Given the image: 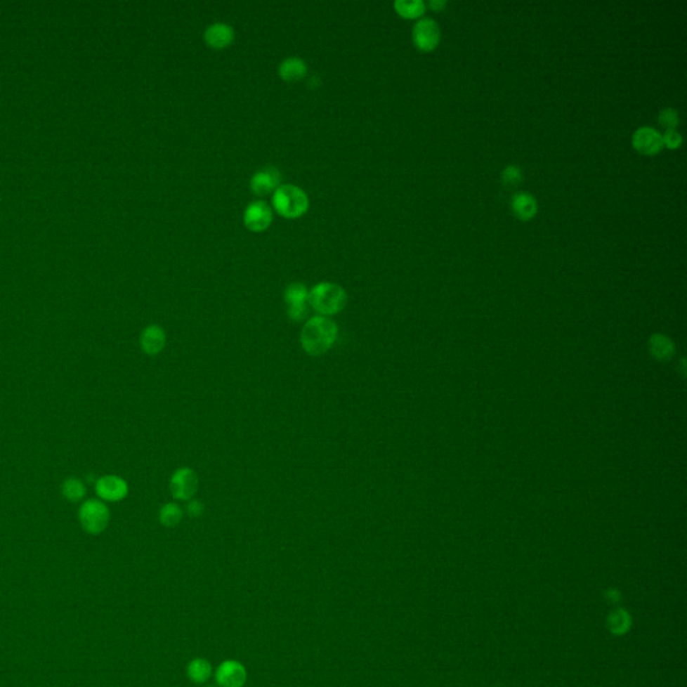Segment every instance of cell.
<instances>
[{
    "mask_svg": "<svg viewBox=\"0 0 687 687\" xmlns=\"http://www.w3.org/2000/svg\"><path fill=\"white\" fill-rule=\"evenodd\" d=\"M337 336V324L329 317L317 314L306 320L301 330V346L309 356L320 358L332 349Z\"/></svg>",
    "mask_w": 687,
    "mask_h": 687,
    "instance_id": "cell-1",
    "label": "cell"
},
{
    "mask_svg": "<svg viewBox=\"0 0 687 687\" xmlns=\"http://www.w3.org/2000/svg\"><path fill=\"white\" fill-rule=\"evenodd\" d=\"M78 521L88 535L98 536L104 533L109 526L110 509L101 499H85L78 509Z\"/></svg>",
    "mask_w": 687,
    "mask_h": 687,
    "instance_id": "cell-4",
    "label": "cell"
},
{
    "mask_svg": "<svg viewBox=\"0 0 687 687\" xmlns=\"http://www.w3.org/2000/svg\"><path fill=\"white\" fill-rule=\"evenodd\" d=\"M348 302V294L343 286L334 282H320L309 290V306L318 315L332 317L343 312Z\"/></svg>",
    "mask_w": 687,
    "mask_h": 687,
    "instance_id": "cell-2",
    "label": "cell"
},
{
    "mask_svg": "<svg viewBox=\"0 0 687 687\" xmlns=\"http://www.w3.org/2000/svg\"><path fill=\"white\" fill-rule=\"evenodd\" d=\"M94 492L98 499L107 502H121L129 494V485L125 479L116 474H106L96 479Z\"/></svg>",
    "mask_w": 687,
    "mask_h": 687,
    "instance_id": "cell-6",
    "label": "cell"
},
{
    "mask_svg": "<svg viewBox=\"0 0 687 687\" xmlns=\"http://www.w3.org/2000/svg\"><path fill=\"white\" fill-rule=\"evenodd\" d=\"M273 209L286 219H299L309 209V196L294 184H281L271 197Z\"/></svg>",
    "mask_w": 687,
    "mask_h": 687,
    "instance_id": "cell-3",
    "label": "cell"
},
{
    "mask_svg": "<svg viewBox=\"0 0 687 687\" xmlns=\"http://www.w3.org/2000/svg\"><path fill=\"white\" fill-rule=\"evenodd\" d=\"M207 687H215V686H207Z\"/></svg>",
    "mask_w": 687,
    "mask_h": 687,
    "instance_id": "cell-27",
    "label": "cell"
},
{
    "mask_svg": "<svg viewBox=\"0 0 687 687\" xmlns=\"http://www.w3.org/2000/svg\"><path fill=\"white\" fill-rule=\"evenodd\" d=\"M446 0H431L430 1V8H433V11H442L445 7H446Z\"/></svg>",
    "mask_w": 687,
    "mask_h": 687,
    "instance_id": "cell-26",
    "label": "cell"
},
{
    "mask_svg": "<svg viewBox=\"0 0 687 687\" xmlns=\"http://www.w3.org/2000/svg\"><path fill=\"white\" fill-rule=\"evenodd\" d=\"M204 41L209 47L215 50H222L234 44L235 31L224 22H215L209 25L204 31Z\"/></svg>",
    "mask_w": 687,
    "mask_h": 687,
    "instance_id": "cell-14",
    "label": "cell"
},
{
    "mask_svg": "<svg viewBox=\"0 0 687 687\" xmlns=\"http://www.w3.org/2000/svg\"><path fill=\"white\" fill-rule=\"evenodd\" d=\"M271 222H273V209L263 200L251 202L244 209L243 223L253 233H262L268 230Z\"/></svg>",
    "mask_w": 687,
    "mask_h": 687,
    "instance_id": "cell-9",
    "label": "cell"
},
{
    "mask_svg": "<svg viewBox=\"0 0 687 687\" xmlns=\"http://www.w3.org/2000/svg\"><path fill=\"white\" fill-rule=\"evenodd\" d=\"M393 7L396 13L405 19H415L426 11V4L421 0H396Z\"/></svg>",
    "mask_w": 687,
    "mask_h": 687,
    "instance_id": "cell-19",
    "label": "cell"
},
{
    "mask_svg": "<svg viewBox=\"0 0 687 687\" xmlns=\"http://www.w3.org/2000/svg\"><path fill=\"white\" fill-rule=\"evenodd\" d=\"M281 185V172L275 166H265L256 171L250 180V190L256 196H266Z\"/></svg>",
    "mask_w": 687,
    "mask_h": 687,
    "instance_id": "cell-10",
    "label": "cell"
},
{
    "mask_svg": "<svg viewBox=\"0 0 687 687\" xmlns=\"http://www.w3.org/2000/svg\"><path fill=\"white\" fill-rule=\"evenodd\" d=\"M632 145L642 155H655L663 148V140L653 126H641L632 135Z\"/></svg>",
    "mask_w": 687,
    "mask_h": 687,
    "instance_id": "cell-11",
    "label": "cell"
},
{
    "mask_svg": "<svg viewBox=\"0 0 687 687\" xmlns=\"http://www.w3.org/2000/svg\"><path fill=\"white\" fill-rule=\"evenodd\" d=\"M183 520V509L176 502H169L159 510V521L165 528H175Z\"/></svg>",
    "mask_w": 687,
    "mask_h": 687,
    "instance_id": "cell-20",
    "label": "cell"
},
{
    "mask_svg": "<svg viewBox=\"0 0 687 687\" xmlns=\"http://www.w3.org/2000/svg\"><path fill=\"white\" fill-rule=\"evenodd\" d=\"M663 145H666L669 150H678L682 145V135L676 129H667L665 135L662 136Z\"/></svg>",
    "mask_w": 687,
    "mask_h": 687,
    "instance_id": "cell-24",
    "label": "cell"
},
{
    "mask_svg": "<svg viewBox=\"0 0 687 687\" xmlns=\"http://www.w3.org/2000/svg\"><path fill=\"white\" fill-rule=\"evenodd\" d=\"M501 179H502V183L504 185H506L509 188L511 187H517L518 184H521L523 181V171L518 165L510 164L502 171L501 174Z\"/></svg>",
    "mask_w": 687,
    "mask_h": 687,
    "instance_id": "cell-22",
    "label": "cell"
},
{
    "mask_svg": "<svg viewBox=\"0 0 687 687\" xmlns=\"http://www.w3.org/2000/svg\"><path fill=\"white\" fill-rule=\"evenodd\" d=\"M219 687H242L246 683L247 672L237 660H225L215 672Z\"/></svg>",
    "mask_w": 687,
    "mask_h": 687,
    "instance_id": "cell-12",
    "label": "cell"
},
{
    "mask_svg": "<svg viewBox=\"0 0 687 687\" xmlns=\"http://www.w3.org/2000/svg\"><path fill=\"white\" fill-rule=\"evenodd\" d=\"M199 488V477L190 467H180L169 479V490L175 499L190 501Z\"/></svg>",
    "mask_w": 687,
    "mask_h": 687,
    "instance_id": "cell-7",
    "label": "cell"
},
{
    "mask_svg": "<svg viewBox=\"0 0 687 687\" xmlns=\"http://www.w3.org/2000/svg\"><path fill=\"white\" fill-rule=\"evenodd\" d=\"M60 494L66 501H69L72 504L84 502L85 497L88 494V489H86V485L82 479L77 478V477H69L62 482Z\"/></svg>",
    "mask_w": 687,
    "mask_h": 687,
    "instance_id": "cell-17",
    "label": "cell"
},
{
    "mask_svg": "<svg viewBox=\"0 0 687 687\" xmlns=\"http://www.w3.org/2000/svg\"><path fill=\"white\" fill-rule=\"evenodd\" d=\"M510 206L513 214L521 221L533 219L538 211L537 200L529 192H517L513 195Z\"/></svg>",
    "mask_w": 687,
    "mask_h": 687,
    "instance_id": "cell-15",
    "label": "cell"
},
{
    "mask_svg": "<svg viewBox=\"0 0 687 687\" xmlns=\"http://www.w3.org/2000/svg\"><path fill=\"white\" fill-rule=\"evenodd\" d=\"M657 121L659 124L667 129H676V126L679 125V113L672 109V107H665L660 110L659 116H657Z\"/></svg>",
    "mask_w": 687,
    "mask_h": 687,
    "instance_id": "cell-23",
    "label": "cell"
},
{
    "mask_svg": "<svg viewBox=\"0 0 687 687\" xmlns=\"http://www.w3.org/2000/svg\"><path fill=\"white\" fill-rule=\"evenodd\" d=\"M187 513L191 516V517H200L203 516L204 513V505L202 501L199 499H190L187 501Z\"/></svg>",
    "mask_w": 687,
    "mask_h": 687,
    "instance_id": "cell-25",
    "label": "cell"
},
{
    "mask_svg": "<svg viewBox=\"0 0 687 687\" xmlns=\"http://www.w3.org/2000/svg\"><path fill=\"white\" fill-rule=\"evenodd\" d=\"M284 299L287 315L292 321H305L309 314V289L302 282H293L284 289Z\"/></svg>",
    "mask_w": 687,
    "mask_h": 687,
    "instance_id": "cell-5",
    "label": "cell"
},
{
    "mask_svg": "<svg viewBox=\"0 0 687 687\" xmlns=\"http://www.w3.org/2000/svg\"><path fill=\"white\" fill-rule=\"evenodd\" d=\"M211 672H212L211 663L207 662L206 659H200V657L194 659L188 665V669H187L190 679L194 681L196 683H204V682H207L209 676H211Z\"/></svg>",
    "mask_w": 687,
    "mask_h": 687,
    "instance_id": "cell-21",
    "label": "cell"
},
{
    "mask_svg": "<svg viewBox=\"0 0 687 687\" xmlns=\"http://www.w3.org/2000/svg\"><path fill=\"white\" fill-rule=\"evenodd\" d=\"M631 624H632L631 615L623 608L615 610L607 617V627L611 634L617 636L626 635L631 628Z\"/></svg>",
    "mask_w": 687,
    "mask_h": 687,
    "instance_id": "cell-18",
    "label": "cell"
},
{
    "mask_svg": "<svg viewBox=\"0 0 687 687\" xmlns=\"http://www.w3.org/2000/svg\"><path fill=\"white\" fill-rule=\"evenodd\" d=\"M412 41L420 51H433L440 42V29L438 23L430 18L418 20L412 29Z\"/></svg>",
    "mask_w": 687,
    "mask_h": 687,
    "instance_id": "cell-8",
    "label": "cell"
},
{
    "mask_svg": "<svg viewBox=\"0 0 687 687\" xmlns=\"http://www.w3.org/2000/svg\"><path fill=\"white\" fill-rule=\"evenodd\" d=\"M165 345L166 333L160 325H148L140 334V348L148 356H157L164 351Z\"/></svg>",
    "mask_w": 687,
    "mask_h": 687,
    "instance_id": "cell-13",
    "label": "cell"
},
{
    "mask_svg": "<svg viewBox=\"0 0 687 687\" xmlns=\"http://www.w3.org/2000/svg\"><path fill=\"white\" fill-rule=\"evenodd\" d=\"M278 73L286 82H299L308 74V66L299 57H289L281 62Z\"/></svg>",
    "mask_w": 687,
    "mask_h": 687,
    "instance_id": "cell-16",
    "label": "cell"
}]
</instances>
